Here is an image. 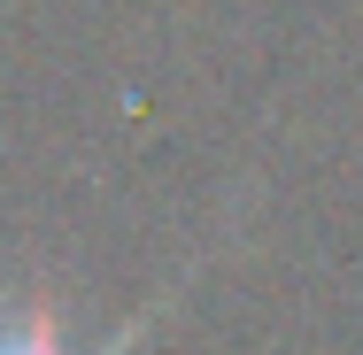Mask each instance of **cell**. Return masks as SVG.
<instances>
[{
    "mask_svg": "<svg viewBox=\"0 0 363 355\" xmlns=\"http://www.w3.org/2000/svg\"><path fill=\"white\" fill-rule=\"evenodd\" d=\"M147 325H155V309H147V317H132L108 348H93V355H132V348L147 340ZM0 355H70V348L55 340V317H47V309H16V325L0 332Z\"/></svg>",
    "mask_w": 363,
    "mask_h": 355,
    "instance_id": "6da1fadb",
    "label": "cell"
}]
</instances>
